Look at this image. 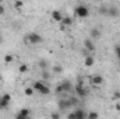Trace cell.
<instances>
[{
  "label": "cell",
  "mask_w": 120,
  "mask_h": 119,
  "mask_svg": "<svg viewBox=\"0 0 120 119\" xmlns=\"http://www.w3.org/2000/svg\"><path fill=\"white\" fill-rule=\"evenodd\" d=\"M74 14H75V17H78V18H87V17L90 16V8H88L85 4H78V6H75V8H74Z\"/></svg>",
  "instance_id": "1"
},
{
  "label": "cell",
  "mask_w": 120,
  "mask_h": 119,
  "mask_svg": "<svg viewBox=\"0 0 120 119\" xmlns=\"http://www.w3.org/2000/svg\"><path fill=\"white\" fill-rule=\"evenodd\" d=\"M42 41H43V38H42V35L38 34V32H30V34L25 36V42H28L31 45H38V44H41Z\"/></svg>",
  "instance_id": "2"
},
{
  "label": "cell",
  "mask_w": 120,
  "mask_h": 119,
  "mask_svg": "<svg viewBox=\"0 0 120 119\" xmlns=\"http://www.w3.org/2000/svg\"><path fill=\"white\" fill-rule=\"evenodd\" d=\"M32 88H34V91H38V92L42 94V95H49V92H50L49 87H48L43 81H35L34 86H32Z\"/></svg>",
  "instance_id": "3"
},
{
  "label": "cell",
  "mask_w": 120,
  "mask_h": 119,
  "mask_svg": "<svg viewBox=\"0 0 120 119\" xmlns=\"http://www.w3.org/2000/svg\"><path fill=\"white\" fill-rule=\"evenodd\" d=\"M74 91H75V94H77L80 98H85V97L88 95V90L84 87V83H82L81 77L78 79V83H77V86L74 87Z\"/></svg>",
  "instance_id": "4"
},
{
  "label": "cell",
  "mask_w": 120,
  "mask_h": 119,
  "mask_svg": "<svg viewBox=\"0 0 120 119\" xmlns=\"http://www.w3.org/2000/svg\"><path fill=\"white\" fill-rule=\"evenodd\" d=\"M71 83L70 81H67V80H63V81H60L59 84H57V87H56V94H61V92H70L71 91Z\"/></svg>",
  "instance_id": "5"
},
{
  "label": "cell",
  "mask_w": 120,
  "mask_h": 119,
  "mask_svg": "<svg viewBox=\"0 0 120 119\" xmlns=\"http://www.w3.org/2000/svg\"><path fill=\"white\" fill-rule=\"evenodd\" d=\"M11 102V95L10 94H3L0 97V104H1V109H6Z\"/></svg>",
  "instance_id": "6"
},
{
  "label": "cell",
  "mask_w": 120,
  "mask_h": 119,
  "mask_svg": "<svg viewBox=\"0 0 120 119\" xmlns=\"http://www.w3.org/2000/svg\"><path fill=\"white\" fill-rule=\"evenodd\" d=\"M90 81H91L92 86H101L103 83V77L101 74H94V76H91Z\"/></svg>",
  "instance_id": "7"
},
{
  "label": "cell",
  "mask_w": 120,
  "mask_h": 119,
  "mask_svg": "<svg viewBox=\"0 0 120 119\" xmlns=\"http://www.w3.org/2000/svg\"><path fill=\"white\" fill-rule=\"evenodd\" d=\"M52 18H53L56 23H60V24H61L64 16L61 14V11H59V10H53V11H52Z\"/></svg>",
  "instance_id": "8"
},
{
  "label": "cell",
  "mask_w": 120,
  "mask_h": 119,
  "mask_svg": "<svg viewBox=\"0 0 120 119\" xmlns=\"http://www.w3.org/2000/svg\"><path fill=\"white\" fill-rule=\"evenodd\" d=\"M70 107H71V105H70L68 99H60V101H59V109H60V112H61V111L68 109Z\"/></svg>",
  "instance_id": "9"
},
{
  "label": "cell",
  "mask_w": 120,
  "mask_h": 119,
  "mask_svg": "<svg viewBox=\"0 0 120 119\" xmlns=\"http://www.w3.org/2000/svg\"><path fill=\"white\" fill-rule=\"evenodd\" d=\"M84 46H85V49L88 52H95V45H94L92 39H85L84 41Z\"/></svg>",
  "instance_id": "10"
},
{
  "label": "cell",
  "mask_w": 120,
  "mask_h": 119,
  "mask_svg": "<svg viewBox=\"0 0 120 119\" xmlns=\"http://www.w3.org/2000/svg\"><path fill=\"white\" fill-rule=\"evenodd\" d=\"M94 63H95V59H94L92 55H87V56L84 58V66H85V67H91V66H94Z\"/></svg>",
  "instance_id": "11"
},
{
  "label": "cell",
  "mask_w": 120,
  "mask_h": 119,
  "mask_svg": "<svg viewBox=\"0 0 120 119\" xmlns=\"http://www.w3.org/2000/svg\"><path fill=\"white\" fill-rule=\"evenodd\" d=\"M74 114H75V119H87L88 115V112H85L84 109H75Z\"/></svg>",
  "instance_id": "12"
},
{
  "label": "cell",
  "mask_w": 120,
  "mask_h": 119,
  "mask_svg": "<svg viewBox=\"0 0 120 119\" xmlns=\"http://www.w3.org/2000/svg\"><path fill=\"white\" fill-rule=\"evenodd\" d=\"M108 14L109 16H112V17H117L120 14L119 8L117 7H115V6H112V7H108Z\"/></svg>",
  "instance_id": "13"
},
{
  "label": "cell",
  "mask_w": 120,
  "mask_h": 119,
  "mask_svg": "<svg viewBox=\"0 0 120 119\" xmlns=\"http://www.w3.org/2000/svg\"><path fill=\"white\" fill-rule=\"evenodd\" d=\"M71 24H73V20H71L70 17H64L63 21H61V28H64V27H70Z\"/></svg>",
  "instance_id": "14"
},
{
  "label": "cell",
  "mask_w": 120,
  "mask_h": 119,
  "mask_svg": "<svg viewBox=\"0 0 120 119\" xmlns=\"http://www.w3.org/2000/svg\"><path fill=\"white\" fill-rule=\"evenodd\" d=\"M38 67H41V69H42V70L45 71V70H46V69L49 67V63H48L46 60L42 59V60H39V62H38Z\"/></svg>",
  "instance_id": "15"
},
{
  "label": "cell",
  "mask_w": 120,
  "mask_h": 119,
  "mask_svg": "<svg viewBox=\"0 0 120 119\" xmlns=\"http://www.w3.org/2000/svg\"><path fill=\"white\" fill-rule=\"evenodd\" d=\"M90 35H91V38H99L101 36V31L98 30V28H92L90 31Z\"/></svg>",
  "instance_id": "16"
},
{
  "label": "cell",
  "mask_w": 120,
  "mask_h": 119,
  "mask_svg": "<svg viewBox=\"0 0 120 119\" xmlns=\"http://www.w3.org/2000/svg\"><path fill=\"white\" fill-rule=\"evenodd\" d=\"M98 118H99V114L96 111H91V112H88V115H87V119H98Z\"/></svg>",
  "instance_id": "17"
},
{
  "label": "cell",
  "mask_w": 120,
  "mask_h": 119,
  "mask_svg": "<svg viewBox=\"0 0 120 119\" xmlns=\"http://www.w3.org/2000/svg\"><path fill=\"white\" fill-rule=\"evenodd\" d=\"M17 114H20V115H24V116H30L31 115V111L28 109V108H21Z\"/></svg>",
  "instance_id": "18"
},
{
  "label": "cell",
  "mask_w": 120,
  "mask_h": 119,
  "mask_svg": "<svg viewBox=\"0 0 120 119\" xmlns=\"http://www.w3.org/2000/svg\"><path fill=\"white\" fill-rule=\"evenodd\" d=\"M18 71H20V73H27V71H28V64H25V63L20 64V67H18Z\"/></svg>",
  "instance_id": "19"
},
{
  "label": "cell",
  "mask_w": 120,
  "mask_h": 119,
  "mask_svg": "<svg viewBox=\"0 0 120 119\" xmlns=\"http://www.w3.org/2000/svg\"><path fill=\"white\" fill-rule=\"evenodd\" d=\"M14 60V56L11 55V53H7L6 56H4V63H11Z\"/></svg>",
  "instance_id": "20"
},
{
  "label": "cell",
  "mask_w": 120,
  "mask_h": 119,
  "mask_svg": "<svg viewBox=\"0 0 120 119\" xmlns=\"http://www.w3.org/2000/svg\"><path fill=\"white\" fill-rule=\"evenodd\" d=\"M14 7H15L17 10H21V8L24 7V1H20V0L15 1V3H14Z\"/></svg>",
  "instance_id": "21"
},
{
  "label": "cell",
  "mask_w": 120,
  "mask_h": 119,
  "mask_svg": "<svg viewBox=\"0 0 120 119\" xmlns=\"http://www.w3.org/2000/svg\"><path fill=\"white\" fill-rule=\"evenodd\" d=\"M53 71H55V73H61V71H63L61 64H55V66H53Z\"/></svg>",
  "instance_id": "22"
},
{
  "label": "cell",
  "mask_w": 120,
  "mask_h": 119,
  "mask_svg": "<svg viewBox=\"0 0 120 119\" xmlns=\"http://www.w3.org/2000/svg\"><path fill=\"white\" fill-rule=\"evenodd\" d=\"M24 92H25L27 97H31V95L34 94V88H32V87H27V88L24 90Z\"/></svg>",
  "instance_id": "23"
},
{
  "label": "cell",
  "mask_w": 120,
  "mask_h": 119,
  "mask_svg": "<svg viewBox=\"0 0 120 119\" xmlns=\"http://www.w3.org/2000/svg\"><path fill=\"white\" fill-rule=\"evenodd\" d=\"M60 111H55V112H52V115H50V118L52 119H60Z\"/></svg>",
  "instance_id": "24"
},
{
  "label": "cell",
  "mask_w": 120,
  "mask_h": 119,
  "mask_svg": "<svg viewBox=\"0 0 120 119\" xmlns=\"http://www.w3.org/2000/svg\"><path fill=\"white\" fill-rule=\"evenodd\" d=\"M99 10H101V11H99L101 14H108V7H105V6H102V7H101Z\"/></svg>",
  "instance_id": "25"
},
{
  "label": "cell",
  "mask_w": 120,
  "mask_h": 119,
  "mask_svg": "<svg viewBox=\"0 0 120 119\" xmlns=\"http://www.w3.org/2000/svg\"><path fill=\"white\" fill-rule=\"evenodd\" d=\"M113 98H115L116 101H119L120 99V91H115V92H113Z\"/></svg>",
  "instance_id": "26"
},
{
  "label": "cell",
  "mask_w": 120,
  "mask_h": 119,
  "mask_svg": "<svg viewBox=\"0 0 120 119\" xmlns=\"http://www.w3.org/2000/svg\"><path fill=\"white\" fill-rule=\"evenodd\" d=\"M67 119H75V114H74V111L67 114Z\"/></svg>",
  "instance_id": "27"
},
{
  "label": "cell",
  "mask_w": 120,
  "mask_h": 119,
  "mask_svg": "<svg viewBox=\"0 0 120 119\" xmlns=\"http://www.w3.org/2000/svg\"><path fill=\"white\" fill-rule=\"evenodd\" d=\"M115 52H116V56H117V59L120 60V46H116V48H115Z\"/></svg>",
  "instance_id": "28"
},
{
  "label": "cell",
  "mask_w": 120,
  "mask_h": 119,
  "mask_svg": "<svg viewBox=\"0 0 120 119\" xmlns=\"http://www.w3.org/2000/svg\"><path fill=\"white\" fill-rule=\"evenodd\" d=\"M15 119H30V116H24V115L17 114V115H15Z\"/></svg>",
  "instance_id": "29"
},
{
  "label": "cell",
  "mask_w": 120,
  "mask_h": 119,
  "mask_svg": "<svg viewBox=\"0 0 120 119\" xmlns=\"http://www.w3.org/2000/svg\"><path fill=\"white\" fill-rule=\"evenodd\" d=\"M42 77H43V79H45V80H48V79H49V73H48V71H46V70H45V71H43V73H42Z\"/></svg>",
  "instance_id": "30"
},
{
  "label": "cell",
  "mask_w": 120,
  "mask_h": 119,
  "mask_svg": "<svg viewBox=\"0 0 120 119\" xmlns=\"http://www.w3.org/2000/svg\"><path fill=\"white\" fill-rule=\"evenodd\" d=\"M4 11H6L4 4H0V16H3V14H4Z\"/></svg>",
  "instance_id": "31"
},
{
  "label": "cell",
  "mask_w": 120,
  "mask_h": 119,
  "mask_svg": "<svg viewBox=\"0 0 120 119\" xmlns=\"http://www.w3.org/2000/svg\"><path fill=\"white\" fill-rule=\"evenodd\" d=\"M1 80H3V77H1V76H0V81H1Z\"/></svg>",
  "instance_id": "32"
},
{
  "label": "cell",
  "mask_w": 120,
  "mask_h": 119,
  "mask_svg": "<svg viewBox=\"0 0 120 119\" xmlns=\"http://www.w3.org/2000/svg\"><path fill=\"white\" fill-rule=\"evenodd\" d=\"M0 109H1V104H0Z\"/></svg>",
  "instance_id": "33"
},
{
  "label": "cell",
  "mask_w": 120,
  "mask_h": 119,
  "mask_svg": "<svg viewBox=\"0 0 120 119\" xmlns=\"http://www.w3.org/2000/svg\"><path fill=\"white\" fill-rule=\"evenodd\" d=\"M0 42H1V36H0Z\"/></svg>",
  "instance_id": "34"
}]
</instances>
